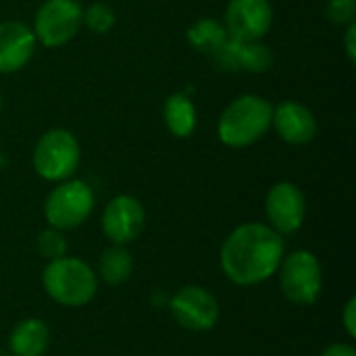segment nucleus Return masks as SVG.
Wrapping results in <instances>:
<instances>
[{
  "instance_id": "nucleus-1",
  "label": "nucleus",
  "mask_w": 356,
  "mask_h": 356,
  "mask_svg": "<svg viewBox=\"0 0 356 356\" xmlns=\"http://www.w3.org/2000/svg\"><path fill=\"white\" fill-rule=\"evenodd\" d=\"M286 254L284 238L267 223H242L221 246V269L236 286H259L267 282Z\"/></svg>"
},
{
  "instance_id": "nucleus-2",
  "label": "nucleus",
  "mask_w": 356,
  "mask_h": 356,
  "mask_svg": "<svg viewBox=\"0 0 356 356\" xmlns=\"http://www.w3.org/2000/svg\"><path fill=\"white\" fill-rule=\"evenodd\" d=\"M273 121V104L259 94H242L234 98L217 121V138L223 146L242 150L257 144Z\"/></svg>"
},
{
  "instance_id": "nucleus-3",
  "label": "nucleus",
  "mask_w": 356,
  "mask_h": 356,
  "mask_svg": "<svg viewBox=\"0 0 356 356\" xmlns=\"http://www.w3.org/2000/svg\"><path fill=\"white\" fill-rule=\"evenodd\" d=\"M46 294L60 307H83L94 300L98 292V275L77 257H60L48 261L42 273Z\"/></svg>"
},
{
  "instance_id": "nucleus-4",
  "label": "nucleus",
  "mask_w": 356,
  "mask_h": 356,
  "mask_svg": "<svg viewBox=\"0 0 356 356\" xmlns=\"http://www.w3.org/2000/svg\"><path fill=\"white\" fill-rule=\"evenodd\" d=\"M81 161L77 138L65 127H52L40 136L31 152L33 171L52 184L65 181L75 175Z\"/></svg>"
},
{
  "instance_id": "nucleus-5",
  "label": "nucleus",
  "mask_w": 356,
  "mask_h": 356,
  "mask_svg": "<svg viewBox=\"0 0 356 356\" xmlns=\"http://www.w3.org/2000/svg\"><path fill=\"white\" fill-rule=\"evenodd\" d=\"M92 188L75 177L58 181L44 200V217L50 227L67 232L83 225L94 211Z\"/></svg>"
},
{
  "instance_id": "nucleus-6",
  "label": "nucleus",
  "mask_w": 356,
  "mask_h": 356,
  "mask_svg": "<svg viewBox=\"0 0 356 356\" xmlns=\"http://www.w3.org/2000/svg\"><path fill=\"white\" fill-rule=\"evenodd\" d=\"M282 294L298 307H311L319 300L323 288V269L319 259L309 250H294L284 254L280 263Z\"/></svg>"
},
{
  "instance_id": "nucleus-7",
  "label": "nucleus",
  "mask_w": 356,
  "mask_h": 356,
  "mask_svg": "<svg viewBox=\"0 0 356 356\" xmlns=\"http://www.w3.org/2000/svg\"><path fill=\"white\" fill-rule=\"evenodd\" d=\"M81 13L83 8L77 0H44L31 25L38 44L46 48L69 44L81 27Z\"/></svg>"
},
{
  "instance_id": "nucleus-8",
  "label": "nucleus",
  "mask_w": 356,
  "mask_h": 356,
  "mask_svg": "<svg viewBox=\"0 0 356 356\" xmlns=\"http://www.w3.org/2000/svg\"><path fill=\"white\" fill-rule=\"evenodd\" d=\"M173 319L188 332H211L219 321L217 298L200 286H184L171 298Z\"/></svg>"
},
{
  "instance_id": "nucleus-9",
  "label": "nucleus",
  "mask_w": 356,
  "mask_h": 356,
  "mask_svg": "<svg viewBox=\"0 0 356 356\" xmlns=\"http://www.w3.org/2000/svg\"><path fill=\"white\" fill-rule=\"evenodd\" d=\"M267 225L277 234H294L302 227L307 217V198L292 181H277L265 196Z\"/></svg>"
},
{
  "instance_id": "nucleus-10",
  "label": "nucleus",
  "mask_w": 356,
  "mask_h": 356,
  "mask_svg": "<svg viewBox=\"0 0 356 356\" xmlns=\"http://www.w3.org/2000/svg\"><path fill=\"white\" fill-rule=\"evenodd\" d=\"M223 25L234 40H263L273 25V6L269 0H229Z\"/></svg>"
},
{
  "instance_id": "nucleus-11",
  "label": "nucleus",
  "mask_w": 356,
  "mask_h": 356,
  "mask_svg": "<svg viewBox=\"0 0 356 356\" xmlns=\"http://www.w3.org/2000/svg\"><path fill=\"white\" fill-rule=\"evenodd\" d=\"M146 223V211L136 196H115L102 213V234L113 244H129L140 238Z\"/></svg>"
},
{
  "instance_id": "nucleus-12",
  "label": "nucleus",
  "mask_w": 356,
  "mask_h": 356,
  "mask_svg": "<svg viewBox=\"0 0 356 356\" xmlns=\"http://www.w3.org/2000/svg\"><path fill=\"white\" fill-rule=\"evenodd\" d=\"M38 40L21 21H0V75L17 73L33 58Z\"/></svg>"
},
{
  "instance_id": "nucleus-13",
  "label": "nucleus",
  "mask_w": 356,
  "mask_h": 356,
  "mask_svg": "<svg viewBox=\"0 0 356 356\" xmlns=\"http://www.w3.org/2000/svg\"><path fill=\"white\" fill-rule=\"evenodd\" d=\"M277 136L292 146H305L317 136V119L311 108L298 100H284L273 106V121Z\"/></svg>"
},
{
  "instance_id": "nucleus-14",
  "label": "nucleus",
  "mask_w": 356,
  "mask_h": 356,
  "mask_svg": "<svg viewBox=\"0 0 356 356\" xmlns=\"http://www.w3.org/2000/svg\"><path fill=\"white\" fill-rule=\"evenodd\" d=\"M48 346L50 330L42 319L35 317L19 321L8 336V348L13 356H44Z\"/></svg>"
},
{
  "instance_id": "nucleus-15",
  "label": "nucleus",
  "mask_w": 356,
  "mask_h": 356,
  "mask_svg": "<svg viewBox=\"0 0 356 356\" xmlns=\"http://www.w3.org/2000/svg\"><path fill=\"white\" fill-rule=\"evenodd\" d=\"M163 121H165L167 131L173 138H179V140L190 138L198 123V115H196V106L192 98L184 92L169 94L163 104Z\"/></svg>"
},
{
  "instance_id": "nucleus-16",
  "label": "nucleus",
  "mask_w": 356,
  "mask_h": 356,
  "mask_svg": "<svg viewBox=\"0 0 356 356\" xmlns=\"http://www.w3.org/2000/svg\"><path fill=\"white\" fill-rule=\"evenodd\" d=\"M186 35H188V42H190V46L194 50H198L202 54H209V56L215 50H219L227 42V38H229L223 21L213 19V17H202L196 23H192L188 27Z\"/></svg>"
},
{
  "instance_id": "nucleus-17",
  "label": "nucleus",
  "mask_w": 356,
  "mask_h": 356,
  "mask_svg": "<svg viewBox=\"0 0 356 356\" xmlns=\"http://www.w3.org/2000/svg\"><path fill=\"white\" fill-rule=\"evenodd\" d=\"M131 273H134V259L125 246L113 244L102 252L98 263V275L104 284L121 286L131 277Z\"/></svg>"
},
{
  "instance_id": "nucleus-18",
  "label": "nucleus",
  "mask_w": 356,
  "mask_h": 356,
  "mask_svg": "<svg viewBox=\"0 0 356 356\" xmlns=\"http://www.w3.org/2000/svg\"><path fill=\"white\" fill-rule=\"evenodd\" d=\"M238 63L244 73H267L273 67V52L263 40L240 42Z\"/></svg>"
},
{
  "instance_id": "nucleus-19",
  "label": "nucleus",
  "mask_w": 356,
  "mask_h": 356,
  "mask_svg": "<svg viewBox=\"0 0 356 356\" xmlns=\"http://www.w3.org/2000/svg\"><path fill=\"white\" fill-rule=\"evenodd\" d=\"M115 21H117L115 10L104 2H92L81 13V25H86L96 35L108 33L115 27Z\"/></svg>"
},
{
  "instance_id": "nucleus-20",
  "label": "nucleus",
  "mask_w": 356,
  "mask_h": 356,
  "mask_svg": "<svg viewBox=\"0 0 356 356\" xmlns=\"http://www.w3.org/2000/svg\"><path fill=\"white\" fill-rule=\"evenodd\" d=\"M38 252L46 261H54V259L65 257L67 254V240H65L63 232L54 229L50 225L44 232H40V236H38Z\"/></svg>"
},
{
  "instance_id": "nucleus-21",
  "label": "nucleus",
  "mask_w": 356,
  "mask_h": 356,
  "mask_svg": "<svg viewBox=\"0 0 356 356\" xmlns=\"http://www.w3.org/2000/svg\"><path fill=\"white\" fill-rule=\"evenodd\" d=\"M327 19L336 25H350L355 23L356 2L355 0H327L325 6Z\"/></svg>"
},
{
  "instance_id": "nucleus-22",
  "label": "nucleus",
  "mask_w": 356,
  "mask_h": 356,
  "mask_svg": "<svg viewBox=\"0 0 356 356\" xmlns=\"http://www.w3.org/2000/svg\"><path fill=\"white\" fill-rule=\"evenodd\" d=\"M342 323L348 334V338H356V298H350L342 313Z\"/></svg>"
},
{
  "instance_id": "nucleus-23",
  "label": "nucleus",
  "mask_w": 356,
  "mask_h": 356,
  "mask_svg": "<svg viewBox=\"0 0 356 356\" xmlns=\"http://www.w3.org/2000/svg\"><path fill=\"white\" fill-rule=\"evenodd\" d=\"M356 23L346 25V33H344V48H346V56L350 63L356 60Z\"/></svg>"
},
{
  "instance_id": "nucleus-24",
  "label": "nucleus",
  "mask_w": 356,
  "mask_h": 356,
  "mask_svg": "<svg viewBox=\"0 0 356 356\" xmlns=\"http://www.w3.org/2000/svg\"><path fill=\"white\" fill-rule=\"evenodd\" d=\"M321 356H356V350L350 344H332L321 353Z\"/></svg>"
},
{
  "instance_id": "nucleus-25",
  "label": "nucleus",
  "mask_w": 356,
  "mask_h": 356,
  "mask_svg": "<svg viewBox=\"0 0 356 356\" xmlns=\"http://www.w3.org/2000/svg\"><path fill=\"white\" fill-rule=\"evenodd\" d=\"M2 163H4V154H2V146H0V167H2Z\"/></svg>"
},
{
  "instance_id": "nucleus-26",
  "label": "nucleus",
  "mask_w": 356,
  "mask_h": 356,
  "mask_svg": "<svg viewBox=\"0 0 356 356\" xmlns=\"http://www.w3.org/2000/svg\"><path fill=\"white\" fill-rule=\"evenodd\" d=\"M2 106H4V100H2V94H0V111H2Z\"/></svg>"
}]
</instances>
